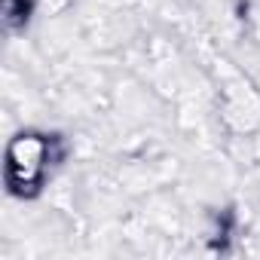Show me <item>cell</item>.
<instances>
[{
  "mask_svg": "<svg viewBox=\"0 0 260 260\" xmlns=\"http://www.w3.org/2000/svg\"><path fill=\"white\" fill-rule=\"evenodd\" d=\"M68 144L52 132H19L7 144V187L19 199H34L43 193L52 172L64 162Z\"/></svg>",
  "mask_w": 260,
  "mask_h": 260,
  "instance_id": "cell-1",
  "label": "cell"
},
{
  "mask_svg": "<svg viewBox=\"0 0 260 260\" xmlns=\"http://www.w3.org/2000/svg\"><path fill=\"white\" fill-rule=\"evenodd\" d=\"M31 19V0H4V22L7 28H25Z\"/></svg>",
  "mask_w": 260,
  "mask_h": 260,
  "instance_id": "cell-2",
  "label": "cell"
}]
</instances>
